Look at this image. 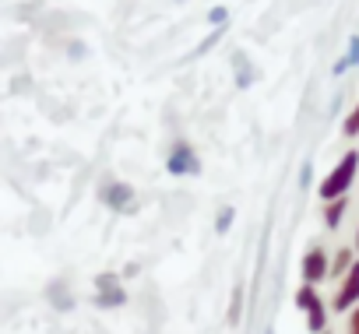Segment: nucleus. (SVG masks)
Here are the masks:
<instances>
[{
  "label": "nucleus",
  "mask_w": 359,
  "mask_h": 334,
  "mask_svg": "<svg viewBox=\"0 0 359 334\" xmlns=\"http://www.w3.org/2000/svg\"><path fill=\"white\" fill-rule=\"evenodd\" d=\"M355 250H359V225H355Z\"/></svg>",
  "instance_id": "obj_15"
},
{
  "label": "nucleus",
  "mask_w": 359,
  "mask_h": 334,
  "mask_svg": "<svg viewBox=\"0 0 359 334\" xmlns=\"http://www.w3.org/2000/svg\"><path fill=\"white\" fill-rule=\"evenodd\" d=\"M345 208H348L345 197H331V201L324 204V225H327V229H338L341 218H345Z\"/></svg>",
  "instance_id": "obj_8"
},
{
  "label": "nucleus",
  "mask_w": 359,
  "mask_h": 334,
  "mask_svg": "<svg viewBox=\"0 0 359 334\" xmlns=\"http://www.w3.org/2000/svg\"><path fill=\"white\" fill-rule=\"evenodd\" d=\"M355 64H359V39L348 43V57L334 64V74H341V71H348V67H355Z\"/></svg>",
  "instance_id": "obj_10"
},
{
  "label": "nucleus",
  "mask_w": 359,
  "mask_h": 334,
  "mask_svg": "<svg viewBox=\"0 0 359 334\" xmlns=\"http://www.w3.org/2000/svg\"><path fill=\"white\" fill-rule=\"evenodd\" d=\"M303 278H306L310 285H317V281L327 278V253H324V250H310V253L303 257Z\"/></svg>",
  "instance_id": "obj_7"
},
{
  "label": "nucleus",
  "mask_w": 359,
  "mask_h": 334,
  "mask_svg": "<svg viewBox=\"0 0 359 334\" xmlns=\"http://www.w3.org/2000/svg\"><path fill=\"white\" fill-rule=\"evenodd\" d=\"M208 18H212V25H222V18H229V11H226V8H215Z\"/></svg>",
  "instance_id": "obj_14"
},
{
  "label": "nucleus",
  "mask_w": 359,
  "mask_h": 334,
  "mask_svg": "<svg viewBox=\"0 0 359 334\" xmlns=\"http://www.w3.org/2000/svg\"><path fill=\"white\" fill-rule=\"evenodd\" d=\"M165 169H169V176H198L201 173V158H198V151L187 141H176L169 148V155H165Z\"/></svg>",
  "instance_id": "obj_2"
},
{
  "label": "nucleus",
  "mask_w": 359,
  "mask_h": 334,
  "mask_svg": "<svg viewBox=\"0 0 359 334\" xmlns=\"http://www.w3.org/2000/svg\"><path fill=\"white\" fill-rule=\"evenodd\" d=\"M317 334H327V327H324V330H317Z\"/></svg>",
  "instance_id": "obj_16"
},
{
  "label": "nucleus",
  "mask_w": 359,
  "mask_h": 334,
  "mask_svg": "<svg viewBox=\"0 0 359 334\" xmlns=\"http://www.w3.org/2000/svg\"><path fill=\"white\" fill-rule=\"evenodd\" d=\"M102 201H106V208H113V211H134V204H137V194H134V187L130 183H120V180H113L106 190H102Z\"/></svg>",
  "instance_id": "obj_5"
},
{
  "label": "nucleus",
  "mask_w": 359,
  "mask_h": 334,
  "mask_svg": "<svg viewBox=\"0 0 359 334\" xmlns=\"http://www.w3.org/2000/svg\"><path fill=\"white\" fill-rule=\"evenodd\" d=\"M348 267H352V250H338L334 260L327 264V274H345Z\"/></svg>",
  "instance_id": "obj_9"
},
{
  "label": "nucleus",
  "mask_w": 359,
  "mask_h": 334,
  "mask_svg": "<svg viewBox=\"0 0 359 334\" xmlns=\"http://www.w3.org/2000/svg\"><path fill=\"white\" fill-rule=\"evenodd\" d=\"M348 334H359V302L348 309Z\"/></svg>",
  "instance_id": "obj_13"
},
{
  "label": "nucleus",
  "mask_w": 359,
  "mask_h": 334,
  "mask_svg": "<svg viewBox=\"0 0 359 334\" xmlns=\"http://www.w3.org/2000/svg\"><path fill=\"white\" fill-rule=\"evenodd\" d=\"M341 130H345V137H355V134H359V102H355V106H352V113L345 116Z\"/></svg>",
  "instance_id": "obj_11"
},
{
  "label": "nucleus",
  "mask_w": 359,
  "mask_h": 334,
  "mask_svg": "<svg viewBox=\"0 0 359 334\" xmlns=\"http://www.w3.org/2000/svg\"><path fill=\"white\" fill-rule=\"evenodd\" d=\"M355 173H359V151L352 148V151L341 155V162L334 165V169L320 180V197H324V201H331V197H345V190L352 187Z\"/></svg>",
  "instance_id": "obj_1"
},
{
  "label": "nucleus",
  "mask_w": 359,
  "mask_h": 334,
  "mask_svg": "<svg viewBox=\"0 0 359 334\" xmlns=\"http://www.w3.org/2000/svg\"><path fill=\"white\" fill-rule=\"evenodd\" d=\"M296 306L306 313V327H310L313 334L327 327V309H324V302H320V295H317V288H313L310 281L296 292Z\"/></svg>",
  "instance_id": "obj_3"
},
{
  "label": "nucleus",
  "mask_w": 359,
  "mask_h": 334,
  "mask_svg": "<svg viewBox=\"0 0 359 334\" xmlns=\"http://www.w3.org/2000/svg\"><path fill=\"white\" fill-rule=\"evenodd\" d=\"M233 218H236V211H233V208L219 211V218H215V232H226V229L233 225Z\"/></svg>",
  "instance_id": "obj_12"
},
{
  "label": "nucleus",
  "mask_w": 359,
  "mask_h": 334,
  "mask_svg": "<svg viewBox=\"0 0 359 334\" xmlns=\"http://www.w3.org/2000/svg\"><path fill=\"white\" fill-rule=\"evenodd\" d=\"M355 302H359V260H352V267L341 274V285L334 292V309L338 313H348Z\"/></svg>",
  "instance_id": "obj_4"
},
{
  "label": "nucleus",
  "mask_w": 359,
  "mask_h": 334,
  "mask_svg": "<svg viewBox=\"0 0 359 334\" xmlns=\"http://www.w3.org/2000/svg\"><path fill=\"white\" fill-rule=\"evenodd\" d=\"M95 285L102 288V292L95 295L99 306H123V302H127V292L120 288V278H113V274H99Z\"/></svg>",
  "instance_id": "obj_6"
}]
</instances>
